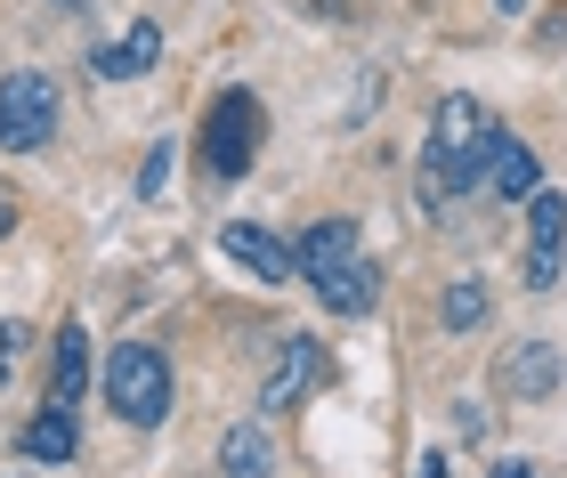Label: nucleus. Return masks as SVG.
<instances>
[{"label":"nucleus","instance_id":"f257e3e1","mask_svg":"<svg viewBox=\"0 0 567 478\" xmlns=\"http://www.w3.org/2000/svg\"><path fill=\"white\" fill-rule=\"evenodd\" d=\"M486 131L495 122L478 114V97H437V114H430V138H422V170H414V195H422V211H446L462 204V195L478 187V155H486Z\"/></svg>","mask_w":567,"mask_h":478},{"label":"nucleus","instance_id":"f03ea898","mask_svg":"<svg viewBox=\"0 0 567 478\" xmlns=\"http://www.w3.org/2000/svg\"><path fill=\"white\" fill-rule=\"evenodd\" d=\"M292 276H308L317 284V300L332 316H365L373 309V260H365V236L349 228V219H317V228L300 236V251H292Z\"/></svg>","mask_w":567,"mask_h":478},{"label":"nucleus","instance_id":"7ed1b4c3","mask_svg":"<svg viewBox=\"0 0 567 478\" xmlns=\"http://www.w3.org/2000/svg\"><path fill=\"white\" fill-rule=\"evenodd\" d=\"M106 406L131 422V430H154V422L171 414V357L154 341L106 349Z\"/></svg>","mask_w":567,"mask_h":478},{"label":"nucleus","instance_id":"20e7f679","mask_svg":"<svg viewBox=\"0 0 567 478\" xmlns=\"http://www.w3.org/2000/svg\"><path fill=\"white\" fill-rule=\"evenodd\" d=\"M260 138H268V114L251 90H219L212 106H203V170L212 179H244L251 163H260Z\"/></svg>","mask_w":567,"mask_h":478},{"label":"nucleus","instance_id":"39448f33","mask_svg":"<svg viewBox=\"0 0 567 478\" xmlns=\"http://www.w3.org/2000/svg\"><path fill=\"white\" fill-rule=\"evenodd\" d=\"M58 138V82L49 73H9L0 82V146L9 155H41Z\"/></svg>","mask_w":567,"mask_h":478},{"label":"nucleus","instance_id":"423d86ee","mask_svg":"<svg viewBox=\"0 0 567 478\" xmlns=\"http://www.w3.org/2000/svg\"><path fill=\"white\" fill-rule=\"evenodd\" d=\"M559 268H567V195L535 187V195H527V284L551 292Z\"/></svg>","mask_w":567,"mask_h":478},{"label":"nucleus","instance_id":"0eeeda50","mask_svg":"<svg viewBox=\"0 0 567 478\" xmlns=\"http://www.w3.org/2000/svg\"><path fill=\"white\" fill-rule=\"evenodd\" d=\"M317 382H324V341L317 333H292V341L276 349V373H268V389H260V414H292Z\"/></svg>","mask_w":567,"mask_h":478},{"label":"nucleus","instance_id":"6e6552de","mask_svg":"<svg viewBox=\"0 0 567 478\" xmlns=\"http://www.w3.org/2000/svg\"><path fill=\"white\" fill-rule=\"evenodd\" d=\"M478 187H495L503 204H527V195L544 187V179H535V146H519L511 131H486V155H478Z\"/></svg>","mask_w":567,"mask_h":478},{"label":"nucleus","instance_id":"1a4fd4ad","mask_svg":"<svg viewBox=\"0 0 567 478\" xmlns=\"http://www.w3.org/2000/svg\"><path fill=\"white\" fill-rule=\"evenodd\" d=\"M154 58H163V24L131 17V33H122V41H97L90 49V73H97V82H138Z\"/></svg>","mask_w":567,"mask_h":478},{"label":"nucleus","instance_id":"9d476101","mask_svg":"<svg viewBox=\"0 0 567 478\" xmlns=\"http://www.w3.org/2000/svg\"><path fill=\"white\" fill-rule=\"evenodd\" d=\"M219 251L244 276H260V284H292V243H276L268 228H244V219H236V228H219Z\"/></svg>","mask_w":567,"mask_h":478},{"label":"nucleus","instance_id":"9b49d317","mask_svg":"<svg viewBox=\"0 0 567 478\" xmlns=\"http://www.w3.org/2000/svg\"><path fill=\"white\" fill-rule=\"evenodd\" d=\"M90 389V324H58L49 341V406H82Z\"/></svg>","mask_w":567,"mask_h":478},{"label":"nucleus","instance_id":"f8f14e48","mask_svg":"<svg viewBox=\"0 0 567 478\" xmlns=\"http://www.w3.org/2000/svg\"><path fill=\"white\" fill-rule=\"evenodd\" d=\"M219 470H227V478H276V438H268V422H236V430L219 438Z\"/></svg>","mask_w":567,"mask_h":478},{"label":"nucleus","instance_id":"ddd939ff","mask_svg":"<svg viewBox=\"0 0 567 478\" xmlns=\"http://www.w3.org/2000/svg\"><path fill=\"white\" fill-rule=\"evenodd\" d=\"M17 446H24L33 463H73V446H82V438H73V406H41V414L17 430Z\"/></svg>","mask_w":567,"mask_h":478},{"label":"nucleus","instance_id":"4468645a","mask_svg":"<svg viewBox=\"0 0 567 478\" xmlns=\"http://www.w3.org/2000/svg\"><path fill=\"white\" fill-rule=\"evenodd\" d=\"M437 316H446V333H471V324H486V284H478V276H454L446 300H437Z\"/></svg>","mask_w":567,"mask_h":478},{"label":"nucleus","instance_id":"2eb2a0df","mask_svg":"<svg viewBox=\"0 0 567 478\" xmlns=\"http://www.w3.org/2000/svg\"><path fill=\"white\" fill-rule=\"evenodd\" d=\"M511 389H519V397H544V389H559V357H551L544 341H527L519 357H511Z\"/></svg>","mask_w":567,"mask_h":478},{"label":"nucleus","instance_id":"dca6fc26","mask_svg":"<svg viewBox=\"0 0 567 478\" xmlns=\"http://www.w3.org/2000/svg\"><path fill=\"white\" fill-rule=\"evenodd\" d=\"M163 179H171V138L146 155V170H138V195H163Z\"/></svg>","mask_w":567,"mask_h":478},{"label":"nucleus","instance_id":"f3484780","mask_svg":"<svg viewBox=\"0 0 567 478\" xmlns=\"http://www.w3.org/2000/svg\"><path fill=\"white\" fill-rule=\"evenodd\" d=\"M24 365V324H0V382Z\"/></svg>","mask_w":567,"mask_h":478},{"label":"nucleus","instance_id":"a211bd4d","mask_svg":"<svg viewBox=\"0 0 567 478\" xmlns=\"http://www.w3.org/2000/svg\"><path fill=\"white\" fill-rule=\"evenodd\" d=\"M17 219H24V211H17V187H0V243L17 236Z\"/></svg>","mask_w":567,"mask_h":478},{"label":"nucleus","instance_id":"6ab92c4d","mask_svg":"<svg viewBox=\"0 0 567 478\" xmlns=\"http://www.w3.org/2000/svg\"><path fill=\"white\" fill-rule=\"evenodd\" d=\"M495 478H535V463H519V455H511V463H495Z\"/></svg>","mask_w":567,"mask_h":478},{"label":"nucleus","instance_id":"aec40b11","mask_svg":"<svg viewBox=\"0 0 567 478\" xmlns=\"http://www.w3.org/2000/svg\"><path fill=\"white\" fill-rule=\"evenodd\" d=\"M422 478H446V463H437V455H430V463H422Z\"/></svg>","mask_w":567,"mask_h":478},{"label":"nucleus","instance_id":"412c9836","mask_svg":"<svg viewBox=\"0 0 567 478\" xmlns=\"http://www.w3.org/2000/svg\"><path fill=\"white\" fill-rule=\"evenodd\" d=\"M495 9H503V17H519V9H527V0H495Z\"/></svg>","mask_w":567,"mask_h":478}]
</instances>
